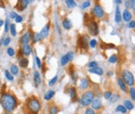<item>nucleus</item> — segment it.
<instances>
[{"mask_svg":"<svg viewBox=\"0 0 135 114\" xmlns=\"http://www.w3.org/2000/svg\"><path fill=\"white\" fill-rule=\"evenodd\" d=\"M31 38H32V36H31V33L29 32V31H27V32L23 33V36L21 37L20 43H21V44H23V45L28 44L29 42L31 41Z\"/></svg>","mask_w":135,"mask_h":114,"instance_id":"nucleus-9","label":"nucleus"},{"mask_svg":"<svg viewBox=\"0 0 135 114\" xmlns=\"http://www.w3.org/2000/svg\"><path fill=\"white\" fill-rule=\"evenodd\" d=\"M112 95H113V93L111 91H106V92H105V93H104V97H105V100H110V98Z\"/></svg>","mask_w":135,"mask_h":114,"instance_id":"nucleus-38","label":"nucleus"},{"mask_svg":"<svg viewBox=\"0 0 135 114\" xmlns=\"http://www.w3.org/2000/svg\"><path fill=\"white\" fill-rule=\"evenodd\" d=\"M10 72L11 74L13 75H17L19 72V69H18V66H16V65H12V66H10Z\"/></svg>","mask_w":135,"mask_h":114,"instance_id":"nucleus-29","label":"nucleus"},{"mask_svg":"<svg viewBox=\"0 0 135 114\" xmlns=\"http://www.w3.org/2000/svg\"><path fill=\"white\" fill-rule=\"evenodd\" d=\"M129 93H130V95L132 97V99L135 101V88L134 87H131L130 90H129Z\"/></svg>","mask_w":135,"mask_h":114,"instance_id":"nucleus-39","label":"nucleus"},{"mask_svg":"<svg viewBox=\"0 0 135 114\" xmlns=\"http://www.w3.org/2000/svg\"><path fill=\"white\" fill-rule=\"evenodd\" d=\"M25 108L27 109L28 114H38L41 111V103L39 100L35 97H30L27 99L25 103Z\"/></svg>","mask_w":135,"mask_h":114,"instance_id":"nucleus-2","label":"nucleus"},{"mask_svg":"<svg viewBox=\"0 0 135 114\" xmlns=\"http://www.w3.org/2000/svg\"><path fill=\"white\" fill-rule=\"evenodd\" d=\"M89 46L91 47L92 49L95 48V46H97V41H95V40H91V41H89Z\"/></svg>","mask_w":135,"mask_h":114,"instance_id":"nucleus-43","label":"nucleus"},{"mask_svg":"<svg viewBox=\"0 0 135 114\" xmlns=\"http://www.w3.org/2000/svg\"><path fill=\"white\" fill-rule=\"evenodd\" d=\"M58 77H59V76L56 75V76H54V77L52 78V79H50V81H49V85H50V86H53L54 84H56L57 81H58Z\"/></svg>","mask_w":135,"mask_h":114,"instance_id":"nucleus-36","label":"nucleus"},{"mask_svg":"<svg viewBox=\"0 0 135 114\" xmlns=\"http://www.w3.org/2000/svg\"><path fill=\"white\" fill-rule=\"evenodd\" d=\"M92 14H93L94 16H95L97 18H102V17L105 15V11L102 8V6L98 4L94 5L93 10H92Z\"/></svg>","mask_w":135,"mask_h":114,"instance_id":"nucleus-6","label":"nucleus"},{"mask_svg":"<svg viewBox=\"0 0 135 114\" xmlns=\"http://www.w3.org/2000/svg\"><path fill=\"white\" fill-rule=\"evenodd\" d=\"M87 29H88V31L91 35L93 36H95V35L98 34L99 32V27H98V24H97V22H95L92 19L90 20L88 23H87Z\"/></svg>","mask_w":135,"mask_h":114,"instance_id":"nucleus-5","label":"nucleus"},{"mask_svg":"<svg viewBox=\"0 0 135 114\" xmlns=\"http://www.w3.org/2000/svg\"><path fill=\"white\" fill-rule=\"evenodd\" d=\"M127 27L128 28H130V29H133L135 28V21H131V22H129L128 23V24H127Z\"/></svg>","mask_w":135,"mask_h":114,"instance_id":"nucleus-42","label":"nucleus"},{"mask_svg":"<svg viewBox=\"0 0 135 114\" xmlns=\"http://www.w3.org/2000/svg\"><path fill=\"white\" fill-rule=\"evenodd\" d=\"M62 27H63L65 30H70L72 28V23L69 19L66 18L62 21Z\"/></svg>","mask_w":135,"mask_h":114,"instance_id":"nucleus-17","label":"nucleus"},{"mask_svg":"<svg viewBox=\"0 0 135 114\" xmlns=\"http://www.w3.org/2000/svg\"><path fill=\"white\" fill-rule=\"evenodd\" d=\"M114 20H115V23H121V21H122V15H121V10H120V7H119L118 5L115 7Z\"/></svg>","mask_w":135,"mask_h":114,"instance_id":"nucleus-16","label":"nucleus"},{"mask_svg":"<svg viewBox=\"0 0 135 114\" xmlns=\"http://www.w3.org/2000/svg\"><path fill=\"white\" fill-rule=\"evenodd\" d=\"M115 110H116L117 112H121V113H123V114L126 113V111H127L126 108H125L124 105H118Z\"/></svg>","mask_w":135,"mask_h":114,"instance_id":"nucleus-31","label":"nucleus"},{"mask_svg":"<svg viewBox=\"0 0 135 114\" xmlns=\"http://www.w3.org/2000/svg\"><path fill=\"white\" fill-rule=\"evenodd\" d=\"M9 27H10V25H9V21L7 20V21H5V32L8 31Z\"/></svg>","mask_w":135,"mask_h":114,"instance_id":"nucleus-48","label":"nucleus"},{"mask_svg":"<svg viewBox=\"0 0 135 114\" xmlns=\"http://www.w3.org/2000/svg\"><path fill=\"white\" fill-rule=\"evenodd\" d=\"M103 106L102 104V101L100 98H97V97H95V99L93 100L91 103V108L94 110V111H97V110H100Z\"/></svg>","mask_w":135,"mask_h":114,"instance_id":"nucleus-8","label":"nucleus"},{"mask_svg":"<svg viewBox=\"0 0 135 114\" xmlns=\"http://www.w3.org/2000/svg\"><path fill=\"white\" fill-rule=\"evenodd\" d=\"M89 86V81L87 80V78H82L79 82V88L82 90H86L87 89Z\"/></svg>","mask_w":135,"mask_h":114,"instance_id":"nucleus-14","label":"nucleus"},{"mask_svg":"<svg viewBox=\"0 0 135 114\" xmlns=\"http://www.w3.org/2000/svg\"><path fill=\"white\" fill-rule=\"evenodd\" d=\"M59 113V108L55 104H52L49 107V114H58Z\"/></svg>","mask_w":135,"mask_h":114,"instance_id":"nucleus-22","label":"nucleus"},{"mask_svg":"<svg viewBox=\"0 0 135 114\" xmlns=\"http://www.w3.org/2000/svg\"><path fill=\"white\" fill-rule=\"evenodd\" d=\"M9 17H10L11 19H16L17 17V14L15 13V12H11L10 15H9Z\"/></svg>","mask_w":135,"mask_h":114,"instance_id":"nucleus-47","label":"nucleus"},{"mask_svg":"<svg viewBox=\"0 0 135 114\" xmlns=\"http://www.w3.org/2000/svg\"><path fill=\"white\" fill-rule=\"evenodd\" d=\"M32 39H33V42H34V43H35V42H40V41L42 40V38H41L40 33H38V32H34V34H33Z\"/></svg>","mask_w":135,"mask_h":114,"instance_id":"nucleus-27","label":"nucleus"},{"mask_svg":"<svg viewBox=\"0 0 135 114\" xmlns=\"http://www.w3.org/2000/svg\"><path fill=\"white\" fill-rule=\"evenodd\" d=\"M90 5H91V2H90V1H85V2H83V3H82L81 8L82 9H86V8H87V7H89Z\"/></svg>","mask_w":135,"mask_h":114,"instance_id":"nucleus-37","label":"nucleus"},{"mask_svg":"<svg viewBox=\"0 0 135 114\" xmlns=\"http://www.w3.org/2000/svg\"><path fill=\"white\" fill-rule=\"evenodd\" d=\"M34 81L36 87H38V86L42 84V78H41L40 73L38 71H34Z\"/></svg>","mask_w":135,"mask_h":114,"instance_id":"nucleus-12","label":"nucleus"},{"mask_svg":"<svg viewBox=\"0 0 135 114\" xmlns=\"http://www.w3.org/2000/svg\"><path fill=\"white\" fill-rule=\"evenodd\" d=\"M15 22H16V23H22V22H23V17L21 16V15H17L16 19H15Z\"/></svg>","mask_w":135,"mask_h":114,"instance_id":"nucleus-49","label":"nucleus"},{"mask_svg":"<svg viewBox=\"0 0 135 114\" xmlns=\"http://www.w3.org/2000/svg\"><path fill=\"white\" fill-rule=\"evenodd\" d=\"M49 31H50V23L46 24L43 28L42 29V31H41V32H40L41 38L42 39L46 38V37L48 36V34H49Z\"/></svg>","mask_w":135,"mask_h":114,"instance_id":"nucleus-13","label":"nucleus"},{"mask_svg":"<svg viewBox=\"0 0 135 114\" xmlns=\"http://www.w3.org/2000/svg\"><path fill=\"white\" fill-rule=\"evenodd\" d=\"M112 75H113L112 72H109V73H108V76H112Z\"/></svg>","mask_w":135,"mask_h":114,"instance_id":"nucleus-52","label":"nucleus"},{"mask_svg":"<svg viewBox=\"0 0 135 114\" xmlns=\"http://www.w3.org/2000/svg\"><path fill=\"white\" fill-rule=\"evenodd\" d=\"M65 3L68 8H74V7H76V5H77V3H76L74 0H67Z\"/></svg>","mask_w":135,"mask_h":114,"instance_id":"nucleus-28","label":"nucleus"},{"mask_svg":"<svg viewBox=\"0 0 135 114\" xmlns=\"http://www.w3.org/2000/svg\"><path fill=\"white\" fill-rule=\"evenodd\" d=\"M10 42H11V39L9 38V37H7V38L5 39V41H4V42H3V44L5 45V46H7V45L10 43Z\"/></svg>","mask_w":135,"mask_h":114,"instance_id":"nucleus-46","label":"nucleus"},{"mask_svg":"<svg viewBox=\"0 0 135 114\" xmlns=\"http://www.w3.org/2000/svg\"><path fill=\"white\" fill-rule=\"evenodd\" d=\"M70 76H71V78L74 82L77 81L78 78H79V74H78L77 71H72L71 73H70Z\"/></svg>","mask_w":135,"mask_h":114,"instance_id":"nucleus-35","label":"nucleus"},{"mask_svg":"<svg viewBox=\"0 0 135 114\" xmlns=\"http://www.w3.org/2000/svg\"><path fill=\"white\" fill-rule=\"evenodd\" d=\"M7 54H8L10 57L15 56V50H14L13 48H8V49H7Z\"/></svg>","mask_w":135,"mask_h":114,"instance_id":"nucleus-41","label":"nucleus"},{"mask_svg":"<svg viewBox=\"0 0 135 114\" xmlns=\"http://www.w3.org/2000/svg\"><path fill=\"white\" fill-rule=\"evenodd\" d=\"M5 77H7V79L9 80V81H13L14 80V76L11 74L10 71H8V70H5Z\"/></svg>","mask_w":135,"mask_h":114,"instance_id":"nucleus-32","label":"nucleus"},{"mask_svg":"<svg viewBox=\"0 0 135 114\" xmlns=\"http://www.w3.org/2000/svg\"><path fill=\"white\" fill-rule=\"evenodd\" d=\"M0 104L4 110L10 112L15 109L17 105V100L13 94L8 93H3L0 96Z\"/></svg>","mask_w":135,"mask_h":114,"instance_id":"nucleus-1","label":"nucleus"},{"mask_svg":"<svg viewBox=\"0 0 135 114\" xmlns=\"http://www.w3.org/2000/svg\"><path fill=\"white\" fill-rule=\"evenodd\" d=\"M18 62H19V65H20L21 68H26L28 66V64H29V60L27 59V58L25 57H19L18 58Z\"/></svg>","mask_w":135,"mask_h":114,"instance_id":"nucleus-11","label":"nucleus"},{"mask_svg":"<svg viewBox=\"0 0 135 114\" xmlns=\"http://www.w3.org/2000/svg\"><path fill=\"white\" fill-rule=\"evenodd\" d=\"M119 99H120V95H119L118 93H113V95L111 96L109 101H110L112 103H116L117 101H119Z\"/></svg>","mask_w":135,"mask_h":114,"instance_id":"nucleus-30","label":"nucleus"},{"mask_svg":"<svg viewBox=\"0 0 135 114\" xmlns=\"http://www.w3.org/2000/svg\"><path fill=\"white\" fill-rule=\"evenodd\" d=\"M94 99H95V93L91 90H88L82 94L80 98V103L83 106H88L92 103Z\"/></svg>","mask_w":135,"mask_h":114,"instance_id":"nucleus-3","label":"nucleus"},{"mask_svg":"<svg viewBox=\"0 0 135 114\" xmlns=\"http://www.w3.org/2000/svg\"><path fill=\"white\" fill-rule=\"evenodd\" d=\"M114 3H116V4H122V1H120V0H116V1H114Z\"/></svg>","mask_w":135,"mask_h":114,"instance_id":"nucleus-50","label":"nucleus"},{"mask_svg":"<svg viewBox=\"0 0 135 114\" xmlns=\"http://www.w3.org/2000/svg\"><path fill=\"white\" fill-rule=\"evenodd\" d=\"M85 114H95V112L92 108H87L85 111Z\"/></svg>","mask_w":135,"mask_h":114,"instance_id":"nucleus-45","label":"nucleus"},{"mask_svg":"<svg viewBox=\"0 0 135 114\" xmlns=\"http://www.w3.org/2000/svg\"><path fill=\"white\" fill-rule=\"evenodd\" d=\"M9 29H10V32L12 34V36H16V29H15V24H10V27H9Z\"/></svg>","mask_w":135,"mask_h":114,"instance_id":"nucleus-33","label":"nucleus"},{"mask_svg":"<svg viewBox=\"0 0 135 114\" xmlns=\"http://www.w3.org/2000/svg\"><path fill=\"white\" fill-rule=\"evenodd\" d=\"M87 66H88L89 68H97V66H98V64H97V62H95V61H91L87 64Z\"/></svg>","mask_w":135,"mask_h":114,"instance_id":"nucleus-40","label":"nucleus"},{"mask_svg":"<svg viewBox=\"0 0 135 114\" xmlns=\"http://www.w3.org/2000/svg\"><path fill=\"white\" fill-rule=\"evenodd\" d=\"M69 61H70L69 57H68V54H66V55H64V56L61 58V59H60V64H61V66H66Z\"/></svg>","mask_w":135,"mask_h":114,"instance_id":"nucleus-25","label":"nucleus"},{"mask_svg":"<svg viewBox=\"0 0 135 114\" xmlns=\"http://www.w3.org/2000/svg\"><path fill=\"white\" fill-rule=\"evenodd\" d=\"M3 24H4V22L2 21L1 19H0V27H1V26H2V25H3Z\"/></svg>","mask_w":135,"mask_h":114,"instance_id":"nucleus-51","label":"nucleus"},{"mask_svg":"<svg viewBox=\"0 0 135 114\" xmlns=\"http://www.w3.org/2000/svg\"><path fill=\"white\" fill-rule=\"evenodd\" d=\"M35 60H36V64H37V66H38V68H41L42 66V61H41V59L38 58V57H36L35 58Z\"/></svg>","mask_w":135,"mask_h":114,"instance_id":"nucleus-44","label":"nucleus"},{"mask_svg":"<svg viewBox=\"0 0 135 114\" xmlns=\"http://www.w3.org/2000/svg\"><path fill=\"white\" fill-rule=\"evenodd\" d=\"M117 84H118L119 87L121 88L122 91H124V93H127V85H126V84L124 83V80H123L121 77H119L118 79H117Z\"/></svg>","mask_w":135,"mask_h":114,"instance_id":"nucleus-18","label":"nucleus"},{"mask_svg":"<svg viewBox=\"0 0 135 114\" xmlns=\"http://www.w3.org/2000/svg\"><path fill=\"white\" fill-rule=\"evenodd\" d=\"M124 5L126 6V8L131 9V8H134L135 6V1L134 0H129V1H125Z\"/></svg>","mask_w":135,"mask_h":114,"instance_id":"nucleus-26","label":"nucleus"},{"mask_svg":"<svg viewBox=\"0 0 135 114\" xmlns=\"http://www.w3.org/2000/svg\"><path fill=\"white\" fill-rule=\"evenodd\" d=\"M68 94H69L70 98H71L73 101H75L77 99V96H78V93H77V90H76L75 87H70L68 89Z\"/></svg>","mask_w":135,"mask_h":114,"instance_id":"nucleus-21","label":"nucleus"},{"mask_svg":"<svg viewBox=\"0 0 135 114\" xmlns=\"http://www.w3.org/2000/svg\"><path fill=\"white\" fill-rule=\"evenodd\" d=\"M88 41V36H81L79 37V42H78V45L81 50H87V48H88V45H89V42Z\"/></svg>","mask_w":135,"mask_h":114,"instance_id":"nucleus-7","label":"nucleus"},{"mask_svg":"<svg viewBox=\"0 0 135 114\" xmlns=\"http://www.w3.org/2000/svg\"><path fill=\"white\" fill-rule=\"evenodd\" d=\"M124 106L125 108H126V110H132L134 108V105L132 104V103L131 101H129V100H125L124 102Z\"/></svg>","mask_w":135,"mask_h":114,"instance_id":"nucleus-24","label":"nucleus"},{"mask_svg":"<svg viewBox=\"0 0 135 114\" xmlns=\"http://www.w3.org/2000/svg\"><path fill=\"white\" fill-rule=\"evenodd\" d=\"M117 60H118V57H117L116 55H112V56L109 58L108 61L109 63H111V64H113V63H116Z\"/></svg>","mask_w":135,"mask_h":114,"instance_id":"nucleus-34","label":"nucleus"},{"mask_svg":"<svg viewBox=\"0 0 135 114\" xmlns=\"http://www.w3.org/2000/svg\"><path fill=\"white\" fill-rule=\"evenodd\" d=\"M29 3H30V2H29L28 0H21V1L18 2V5H20V6H18L17 8H18V10H20V11L24 10V9L28 6Z\"/></svg>","mask_w":135,"mask_h":114,"instance_id":"nucleus-20","label":"nucleus"},{"mask_svg":"<svg viewBox=\"0 0 135 114\" xmlns=\"http://www.w3.org/2000/svg\"><path fill=\"white\" fill-rule=\"evenodd\" d=\"M88 71L90 73H92V74H95V75H98V76H102V75L104 74V70L102 68H99V66H97V68H89Z\"/></svg>","mask_w":135,"mask_h":114,"instance_id":"nucleus-19","label":"nucleus"},{"mask_svg":"<svg viewBox=\"0 0 135 114\" xmlns=\"http://www.w3.org/2000/svg\"><path fill=\"white\" fill-rule=\"evenodd\" d=\"M122 79L124 81V83L126 84V85H129V86H132L135 83L134 76H133V75H132V73L127 69H125L123 71Z\"/></svg>","mask_w":135,"mask_h":114,"instance_id":"nucleus-4","label":"nucleus"},{"mask_svg":"<svg viewBox=\"0 0 135 114\" xmlns=\"http://www.w3.org/2000/svg\"><path fill=\"white\" fill-rule=\"evenodd\" d=\"M132 14H131V12L128 10V9H125V10L123 12V18H124V20L125 22H127V23H129V22L132 21Z\"/></svg>","mask_w":135,"mask_h":114,"instance_id":"nucleus-15","label":"nucleus"},{"mask_svg":"<svg viewBox=\"0 0 135 114\" xmlns=\"http://www.w3.org/2000/svg\"><path fill=\"white\" fill-rule=\"evenodd\" d=\"M21 53L23 56H29V55L32 53V48L29 44L23 45L22 49H21Z\"/></svg>","mask_w":135,"mask_h":114,"instance_id":"nucleus-10","label":"nucleus"},{"mask_svg":"<svg viewBox=\"0 0 135 114\" xmlns=\"http://www.w3.org/2000/svg\"><path fill=\"white\" fill-rule=\"evenodd\" d=\"M55 95V92L52 91V90H50V91H48L46 93H45L44 95V100H46V101H50V99H52L53 96Z\"/></svg>","mask_w":135,"mask_h":114,"instance_id":"nucleus-23","label":"nucleus"}]
</instances>
